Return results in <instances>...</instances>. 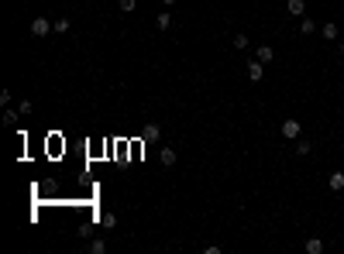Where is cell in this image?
<instances>
[{
    "instance_id": "cell-6",
    "label": "cell",
    "mask_w": 344,
    "mask_h": 254,
    "mask_svg": "<svg viewBox=\"0 0 344 254\" xmlns=\"http://www.w3.org/2000/svg\"><path fill=\"white\" fill-rule=\"evenodd\" d=\"M255 58H258V62H272V58H275V48L272 45H258V48H255Z\"/></svg>"
},
{
    "instance_id": "cell-11",
    "label": "cell",
    "mask_w": 344,
    "mask_h": 254,
    "mask_svg": "<svg viewBox=\"0 0 344 254\" xmlns=\"http://www.w3.org/2000/svg\"><path fill=\"white\" fill-rule=\"evenodd\" d=\"M334 38H337V24L327 21V24H323V41H334Z\"/></svg>"
},
{
    "instance_id": "cell-17",
    "label": "cell",
    "mask_w": 344,
    "mask_h": 254,
    "mask_svg": "<svg viewBox=\"0 0 344 254\" xmlns=\"http://www.w3.org/2000/svg\"><path fill=\"white\" fill-rule=\"evenodd\" d=\"M234 48H238V52H241V48H248V35H238V38H234Z\"/></svg>"
},
{
    "instance_id": "cell-16",
    "label": "cell",
    "mask_w": 344,
    "mask_h": 254,
    "mask_svg": "<svg viewBox=\"0 0 344 254\" xmlns=\"http://www.w3.org/2000/svg\"><path fill=\"white\" fill-rule=\"evenodd\" d=\"M55 31H59V35H66V31H69V21H66V17H59V21H55Z\"/></svg>"
},
{
    "instance_id": "cell-9",
    "label": "cell",
    "mask_w": 344,
    "mask_h": 254,
    "mask_svg": "<svg viewBox=\"0 0 344 254\" xmlns=\"http://www.w3.org/2000/svg\"><path fill=\"white\" fill-rule=\"evenodd\" d=\"M323 251V241H320V237H310V241H307V254H320Z\"/></svg>"
},
{
    "instance_id": "cell-1",
    "label": "cell",
    "mask_w": 344,
    "mask_h": 254,
    "mask_svg": "<svg viewBox=\"0 0 344 254\" xmlns=\"http://www.w3.org/2000/svg\"><path fill=\"white\" fill-rule=\"evenodd\" d=\"M48 31H55V24H48V17H34L31 21V35L34 38H45Z\"/></svg>"
},
{
    "instance_id": "cell-12",
    "label": "cell",
    "mask_w": 344,
    "mask_h": 254,
    "mask_svg": "<svg viewBox=\"0 0 344 254\" xmlns=\"http://www.w3.org/2000/svg\"><path fill=\"white\" fill-rule=\"evenodd\" d=\"M114 223H117V217H114V213H103V217H100V227H103V230H110Z\"/></svg>"
},
{
    "instance_id": "cell-3",
    "label": "cell",
    "mask_w": 344,
    "mask_h": 254,
    "mask_svg": "<svg viewBox=\"0 0 344 254\" xmlns=\"http://www.w3.org/2000/svg\"><path fill=\"white\" fill-rule=\"evenodd\" d=\"M262 76H265V62H258V58H255V62H248V79L258 82Z\"/></svg>"
},
{
    "instance_id": "cell-13",
    "label": "cell",
    "mask_w": 344,
    "mask_h": 254,
    "mask_svg": "<svg viewBox=\"0 0 344 254\" xmlns=\"http://www.w3.org/2000/svg\"><path fill=\"white\" fill-rule=\"evenodd\" d=\"M169 21H172V17H169L165 11H162L159 17H155V28H159V31H165V28H169Z\"/></svg>"
},
{
    "instance_id": "cell-18",
    "label": "cell",
    "mask_w": 344,
    "mask_h": 254,
    "mask_svg": "<svg viewBox=\"0 0 344 254\" xmlns=\"http://www.w3.org/2000/svg\"><path fill=\"white\" fill-rule=\"evenodd\" d=\"M90 251H93V254H103V251H107V244H103V241H93Z\"/></svg>"
},
{
    "instance_id": "cell-4",
    "label": "cell",
    "mask_w": 344,
    "mask_h": 254,
    "mask_svg": "<svg viewBox=\"0 0 344 254\" xmlns=\"http://www.w3.org/2000/svg\"><path fill=\"white\" fill-rule=\"evenodd\" d=\"M286 11L293 14V17H307V4H303V0H286Z\"/></svg>"
},
{
    "instance_id": "cell-21",
    "label": "cell",
    "mask_w": 344,
    "mask_h": 254,
    "mask_svg": "<svg viewBox=\"0 0 344 254\" xmlns=\"http://www.w3.org/2000/svg\"><path fill=\"white\" fill-rule=\"evenodd\" d=\"M162 4H176V0H162Z\"/></svg>"
},
{
    "instance_id": "cell-19",
    "label": "cell",
    "mask_w": 344,
    "mask_h": 254,
    "mask_svg": "<svg viewBox=\"0 0 344 254\" xmlns=\"http://www.w3.org/2000/svg\"><path fill=\"white\" fill-rule=\"evenodd\" d=\"M17 117H21V110H7V114H4V120H7V124H14Z\"/></svg>"
},
{
    "instance_id": "cell-2",
    "label": "cell",
    "mask_w": 344,
    "mask_h": 254,
    "mask_svg": "<svg viewBox=\"0 0 344 254\" xmlns=\"http://www.w3.org/2000/svg\"><path fill=\"white\" fill-rule=\"evenodd\" d=\"M299 131H303V124H299V120H282V138L296 141V138H299Z\"/></svg>"
},
{
    "instance_id": "cell-8",
    "label": "cell",
    "mask_w": 344,
    "mask_h": 254,
    "mask_svg": "<svg viewBox=\"0 0 344 254\" xmlns=\"http://www.w3.org/2000/svg\"><path fill=\"white\" fill-rule=\"evenodd\" d=\"M327 185H331L334 193H341V189H344V172H331V179H327Z\"/></svg>"
},
{
    "instance_id": "cell-15",
    "label": "cell",
    "mask_w": 344,
    "mask_h": 254,
    "mask_svg": "<svg viewBox=\"0 0 344 254\" xmlns=\"http://www.w3.org/2000/svg\"><path fill=\"white\" fill-rule=\"evenodd\" d=\"M17 110H21V117H28L34 110V103H31V100H21V107H17Z\"/></svg>"
},
{
    "instance_id": "cell-22",
    "label": "cell",
    "mask_w": 344,
    "mask_h": 254,
    "mask_svg": "<svg viewBox=\"0 0 344 254\" xmlns=\"http://www.w3.org/2000/svg\"><path fill=\"white\" fill-rule=\"evenodd\" d=\"M341 55H344V41H341Z\"/></svg>"
},
{
    "instance_id": "cell-10",
    "label": "cell",
    "mask_w": 344,
    "mask_h": 254,
    "mask_svg": "<svg viewBox=\"0 0 344 254\" xmlns=\"http://www.w3.org/2000/svg\"><path fill=\"white\" fill-rule=\"evenodd\" d=\"M313 31H317V24L310 17H299V35H313Z\"/></svg>"
},
{
    "instance_id": "cell-20",
    "label": "cell",
    "mask_w": 344,
    "mask_h": 254,
    "mask_svg": "<svg viewBox=\"0 0 344 254\" xmlns=\"http://www.w3.org/2000/svg\"><path fill=\"white\" fill-rule=\"evenodd\" d=\"M138 7V0H121V11H135Z\"/></svg>"
},
{
    "instance_id": "cell-14",
    "label": "cell",
    "mask_w": 344,
    "mask_h": 254,
    "mask_svg": "<svg viewBox=\"0 0 344 254\" xmlns=\"http://www.w3.org/2000/svg\"><path fill=\"white\" fill-rule=\"evenodd\" d=\"M310 151H313L310 141H296V155H310Z\"/></svg>"
},
{
    "instance_id": "cell-7",
    "label": "cell",
    "mask_w": 344,
    "mask_h": 254,
    "mask_svg": "<svg viewBox=\"0 0 344 254\" xmlns=\"http://www.w3.org/2000/svg\"><path fill=\"white\" fill-rule=\"evenodd\" d=\"M159 162L165 165V168H172V165H176V151L172 148H159Z\"/></svg>"
},
{
    "instance_id": "cell-5",
    "label": "cell",
    "mask_w": 344,
    "mask_h": 254,
    "mask_svg": "<svg viewBox=\"0 0 344 254\" xmlns=\"http://www.w3.org/2000/svg\"><path fill=\"white\" fill-rule=\"evenodd\" d=\"M159 134H162L159 124H145L141 127V141H159Z\"/></svg>"
}]
</instances>
